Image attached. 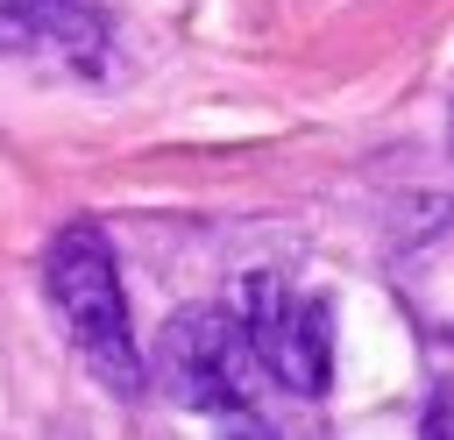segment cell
<instances>
[{"instance_id":"cell-2","label":"cell","mask_w":454,"mask_h":440,"mask_svg":"<svg viewBox=\"0 0 454 440\" xmlns=\"http://www.w3.org/2000/svg\"><path fill=\"white\" fill-rule=\"evenodd\" d=\"M149 376H156V390L170 405L206 412V419H234V412H255V383L270 369H262L241 312H227V305H184L156 334Z\"/></svg>"},{"instance_id":"cell-3","label":"cell","mask_w":454,"mask_h":440,"mask_svg":"<svg viewBox=\"0 0 454 440\" xmlns=\"http://www.w3.org/2000/svg\"><path fill=\"white\" fill-rule=\"evenodd\" d=\"M234 312H241L262 369L284 390L319 397L333 383V312H326V298H312V291H298V284H284V277L262 270V277L241 284V305Z\"/></svg>"},{"instance_id":"cell-1","label":"cell","mask_w":454,"mask_h":440,"mask_svg":"<svg viewBox=\"0 0 454 440\" xmlns=\"http://www.w3.org/2000/svg\"><path fill=\"white\" fill-rule=\"evenodd\" d=\"M43 291L78 348V362L114 390V397H135L149 383V362H142V341L128 326V298H121V270H114V248L99 234V220H71L57 227L50 255H43Z\"/></svg>"},{"instance_id":"cell-5","label":"cell","mask_w":454,"mask_h":440,"mask_svg":"<svg viewBox=\"0 0 454 440\" xmlns=\"http://www.w3.org/2000/svg\"><path fill=\"white\" fill-rule=\"evenodd\" d=\"M419 440H454V376L426 397V419H419Z\"/></svg>"},{"instance_id":"cell-6","label":"cell","mask_w":454,"mask_h":440,"mask_svg":"<svg viewBox=\"0 0 454 440\" xmlns=\"http://www.w3.org/2000/svg\"><path fill=\"white\" fill-rule=\"evenodd\" d=\"M220 440H270V433L255 426V412H234V419H220Z\"/></svg>"},{"instance_id":"cell-4","label":"cell","mask_w":454,"mask_h":440,"mask_svg":"<svg viewBox=\"0 0 454 440\" xmlns=\"http://www.w3.org/2000/svg\"><path fill=\"white\" fill-rule=\"evenodd\" d=\"M0 57H57L71 71H99L106 14L92 0H0Z\"/></svg>"}]
</instances>
